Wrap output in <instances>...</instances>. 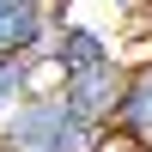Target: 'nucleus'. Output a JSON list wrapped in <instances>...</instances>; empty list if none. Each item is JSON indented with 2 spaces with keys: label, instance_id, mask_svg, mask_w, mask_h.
<instances>
[{
  "label": "nucleus",
  "instance_id": "1",
  "mask_svg": "<svg viewBox=\"0 0 152 152\" xmlns=\"http://www.w3.org/2000/svg\"><path fill=\"white\" fill-rule=\"evenodd\" d=\"M104 134L85 128L55 85H31L18 104L0 116V152H97Z\"/></svg>",
  "mask_w": 152,
  "mask_h": 152
},
{
  "label": "nucleus",
  "instance_id": "2",
  "mask_svg": "<svg viewBox=\"0 0 152 152\" xmlns=\"http://www.w3.org/2000/svg\"><path fill=\"white\" fill-rule=\"evenodd\" d=\"M122 79H128V61H122V55H110V61H97V67L61 73V79H55V91H61V104H67L73 116L85 122V128H97V134H104V128H110V116H116Z\"/></svg>",
  "mask_w": 152,
  "mask_h": 152
},
{
  "label": "nucleus",
  "instance_id": "3",
  "mask_svg": "<svg viewBox=\"0 0 152 152\" xmlns=\"http://www.w3.org/2000/svg\"><path fill=\"white\" fill-rule=\"evenodd\" d=\"M104 140L152 152V55L128 61V79H122V97H116V116H110Z\"/></svg>",
  "mask_w": 152,
  "mask_h": 152
},
{
  "label": "nucleus",
  "instance_id": "4",
  "mask_svg": "<svg viewBox=\"0 0 152 152\" xmlns=\"http://www.w3.org/2000/svg\"><path fill=\"white\" fill-rule=\"evenodd\" d=\"M49 31H55V6L0 0V61H43Z\"/></svg>",
  "mask_w": 152,
  "mask_h": 152
},
{
  "label": "nucleus",
  "instance_id": "5",
  "mask_svg": "<svg viewBox=\"0 0 152 152\" xmlns=\"http://www.w3.org/2000/svg\"><path fill=\"white\" fill-rule=\"evenodd\" d=\"M116 55V43H110L97 24H85V18H55V31H49V49H43V67L55 73H79V67H97V61H110Z\"/></svg>",
  "mask_w": 152,
  "mask_h": 152
},
{
  "label": "nucleus",
  "instance_id": "6",
  "mask_svg": "<svg viewBox=\"0 0 152 152\" xmlns=\"http://www.w3.org/2000/svg\"><path fill=\"white\" fill-rule=\"evenodd\" d=\"M37 67H43V61H0V116L37 85Z\"/></svg>",
  "mask_w": 152,
  "mask_h": 152
},
{
  "label": "nucleus",
  "instance_id": "7",
  "mask_svg": "<svg viewBox=\"0 0 152 152\" xmlns=\"http://www.w3.org/2000/svg\"><path fill=\"white\" fill-rule=\"evenodd\" d=\"M110 12H122V18H140V12H152V0H104Z\"/></svg>",
  "mask_w": 152,
  "mask_h": 152
},
{
  "label": "nucleus",
  "instance_id": "8",
  "mask_svg": "<svg viewBox=\"0 0 152 152\" xmlns=\"http://www.w3.org/2000/svg\"><path fill=\"white\" fill-rule=\"evenodd\" d=\"M97 152H134V146H116V140H104V146H97Z\"/></svg>",
  "mask_w": 152,
  "mask_h": 152
}]
</instances>
